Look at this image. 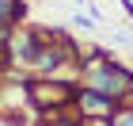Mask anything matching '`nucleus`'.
<instances>
[{
  "mask_svg": "<svg viewBox=\"0 0 133 126\" xmlns=\"http://www.w3.org/2000/svg\"><path fill=\"white\" fill-rule=\"evenodd\" d=\"M80 76H84V88L107 92V95H114L118 103L133 95V73L125 69V65L110 61L107 53H95L88 65H80Z\"/></svg>",
  "mask_w": 133,
  "mask_h": 126,
  "instance_id": "obj_1",
  "label": "nucleus"
},
{
  "mask_svg": "<svg viewBox=\"0 0 133 126\" xmlns=\"http://www.w3.org/2000/svg\"><path fill=\"white\" fill-rule=\"evenodd\" d=\"M76 4H80V8H88V0H76Z\"/></svg>",
  "mask_w": 133,
  "mask_h": 126,
  "instance_id": "obj_10",
  "label": "nucleus"
},
{
  "mask_svg": "<svg viewBox=\"0 0 133 126\" xmlns=\"http://www.w3.org/2000/svg\"><path fill=\"white\" fill-rule=\"evenodd\" d=\"M27 15V4L23 0H0V27H11Z\"/></svg>",
  "mask_w": 133,
  "mask_h": 126,
  "instance_id": "obj_5",
  "label": "nucleus"
},
{
  "mask_svg": "<svg viewBox=\"0 0 133 126\" xmlns=\"http://www.w3.org/2000/svg\"><path fill=\"white\" fill-rule=\"evenodd\" d=\"M122 4H125V11H129V15H133V0H122Z\"/></svg>",
  "mask_w": 133,
  "mask_h": 126,
  "instance_id": "obj_9",
  "label": "nucleus"
},
{
  "mask_svg": "<svg viewBox=\"0 0 133 126\" xmlns=\"http://www.w3.org/2000/svg\"><path fill=\"white\" fill-rule=\"evenodd\" d=\"M38 50H42V34L31 31V27L11 31L8 34V46H4V53H8L15 65H34V61H38Z\"/></svg>",
  "mask_w": 133,
  "mask_h": 126,
  "instance_id": "obj_2",
  "label": "nucleus"
},
{
  "mask_svg": "<svg viewBox=\"0 0 133 126\" xmlns=\"http://www.w3.org/2000/svg\"><path fill=\"white\" fill-rule=\"evenodd\" d=\"M80 126H114V118H80Z\"/></svg>",
  "mask_w": 133,
  "mask_h": 126,
  "instance_id": "obj_8",
  "label": "nucleus"
},
{
  "mask_svg": "<svg viewBox=\"0 0 133 126\" xmlns=\"http://www.w3.org/2000/svg\"><path fill=\"white\" fill-rule=\"evenodd\" d=\"M129 99H133V95H129Z\"/></svg>",
  "mask_w": 133,
  "mask_h": 126,
  "instance_id": "obj_11",
  "label": "nucleus"
},
{
  "mask_svg": "<svg viewBox=\"0 0 133 126\" xmlns=\"http://www.w3.org/2000/svg\"><path fill=\"white\" fill-rule=\"evenodd\" d=\"M110 118H114V126H133V103L129 107H118Z\"/></svg>",
  "mask_w": 133,
  "mask_h": 126,
  "instance_id": "obj_6",
  "label": "nucleus"
},
{
  "mask_svg": "<svg viewBox=\"0 0 133 126\" xmlns=\"http://www.w3.org/2000/svg\"><path fill=\"white\" fill-rule=\"evenodd\" d=\"M31 103L46 115L50 107L57 111V107H65V103H76V92H72L69 84H31Z\"/></svg>",
  "mask_w": 133,
  "mask_h": 126,
  "instance_id": "obj_3",
  "label": "nucleus"
},
{
  "mask_svg": "<svg viewBox=\"0 0 133 126\" xmlns=\"http://www.w3.org/2000/svg\"><path fill=\"white\" fill-rule=\"evenodd\" d=\"M72 27H80V31H91V27H95V15H84V11H76V15H72Z\"/></svg>",
  "mask_w": 133,
  "mask_h": 126,
  "instance_id": "obj_7",
  "label": "nucleus"
},
{
  "mask_svg": "<svg viewBox=\"0 0 133 126\" xmlns=\"http://www.w3.org/2000/svg\"><path fill=\"white\" fill-rule=\"evenodd\" d=\"M76 107H80L84 118H110L118 111V99L107 92H95V88H80L76 92Z\"/></svg>",
  "mask_w": 133,
  "mask_h": 126,
  "instance_id": "obj_4",
  "label": "nucleus"
}]
</instances>
